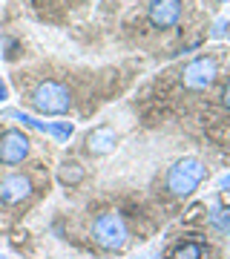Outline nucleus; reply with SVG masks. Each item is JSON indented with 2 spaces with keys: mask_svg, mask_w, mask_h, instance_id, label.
I'll return each mask as SVG.
<instances>
[{
  "mask_svg": "<svg viewBox=\"0 0 230 259\" xmlns=\"http://www.w3.org/2000/svg\"><path fill=\"white\" fill-rule=\"evenodd\" d=\"M204 176H207V167H204L202 158L184 156L167 170L164 187H167V193L173 196V199H187V196H193L196 190H199V185L204 182Z\"/></svg>",
  "mask_w": 230,
  "mask_h": 259,
  "instance_id": "f257e3e1",
  "label": "nucleus"
},
{
  "mask_svg": "<svg viewBox=\"0 0 230 259\" xmlns=\"http://www.w3.org/2000/svg\"><path fill=\"white\" fill-rule=\"evenodd\" d=\"M92 242L101 250H124L129 242L127 219L118 210H104L92 222Z\"/></svg>",
  "mask_w": 230,
  "mask_h": 259,
  "instance_id": "f03ea898",
  "label": "nucleus"
},
{
  "mask_svg": "<svg viewBox=\"0 0 230 259\" xmlns=\"http://www.w3.org/2000/svg\"><path fill=\"white\" fill-rule=\"evenodd\" d=\"M29 104H32L40 115H64V112H69V107H72V90H69L64 81L46 78V81H40L35 90H32Z\"/></svg>",
  "mask_w": 230,
  "mask_h": 259,
  "instance_id": "7ed1b4c3",
  "label": "nucleus"
},
{
  "mask_svg": "<svg viewBox=\"0 0 230 259\" xmlns=\"http://www.w3.org/2000/svg\"><path fill=\"white\" fill-rule=\"evenodd\" d=\"M216 78H219V64H216V58H210V55L193 58L181 72V83L187 90H207V87L216 83Z\"/></svg>",
  "mask_w": 230,
  "mask_h": 259,
  "instance_id": "20e7f679",
  "label": "nucleus"
},
{
  "mask_svg": "<svg viewBox=\"0 0 230 259\" xmlns=\"http://www.w3.org/2000/svg\"><path fill=\"white\" fill-rule=\"evenodd\" d=\"M32 153V141L23 130H3L0 133V164L18 167Z\"/></svg>",
  "mask_w": 230,
  "mask_h": 259,
  "instance_id": "39448f33",
  "label": "nucleus"
},
{
  "mask_svg": "<svg viewBox=\"0 0 230 259\" xmlns=\"http://www.w3.org/2000/svg\"><path fill=\"white\" fill-rule=\"evenodd\" d=\"M35 193V185H32V176L26 173H12V176L0 179V202L15 207V204H23L26 199H32Z\"/></svg>",
  "mask_w": 230,
  "mask_h": 259,
  "instance_id": "423d86ee",
  "label": "nucleus"
},
{
  "mask_svg": "<svg viewBox=\"0 0 230 259\" xmlns=\"http://www.w3.org/2000/svg\"><path fill=\"white\" fill-rule=\"evenodd\" d=\"M147 18L156 29H173L181 20V0H150Z\"/></svg>",
  "mask_w": 230,
  "mask_h": 259,
  "instance_id": "0eeeda50",
  "label": "nucleus"
},
{
  "mask_svg": "<svg viewBox=\"0 0 230 259\" xmlns=\"http://www.w3.org/2000/svg\"><path fill=\"white\" fill-rule=\"evenodd\" d=\"M115 144H118V133L112 127H95L83 139V147H86L89 156H107V153L115 150Z\"/></svg>",
  "mask_w": 230,
  "mask_h": 259,
  "instance_id": "6e6552de",
  "label": "nucleus"
},
{
  "mask_svg": "<svg viewBox=\"0 0 230 259\" xmlns=\"http://www.w3.org/2000/svg\"><path fill=\"white\" fill-rule=\"evenodd\" d=\"M86 176V170H83L81 161H75V158H64L61 167H58V182L64 187H78Z\"/></svg>",
  "mask_w": 230,
  "mask_h": 259,
  "instance_id": "1a4fd4ad",
  "label": "nucleus"
},
{
  "mask_svg": "<svg viewBox=\"0 0 230 259\" xmlns=\"http://www.w3.org/2000/svg\"><path fill=\"white\" fill-rule=\"evenodd\" d=\"M3 115L6 118H15V121H20L26 130H35V133H46V124L43 121H37L35 115H29V112H23V110H3Z\"/></svg>",
  "mask_w": 230,
  "mask_h": 259,
  "instance_id": "9d476101",
  "label": "nucleus"
},
{
  "mask_svg": "<svg viewBox=\"0 0 230 259\" xmlns=\"http://www.w3.org/2000/svg\"><path fill=\"white\" fill-rule=\"evenodd\" d=\"M72 133H75V127L69 121H52V124H46V136H52L55 141H69Z\"/></svg>",
  "mask_w": 230,
  "mask_h": 259,
  "instance_id": "9b49d317",
  "label": "nucleus"
},
{
  "mask_svg": "<svg viewBox=\"0 0 230 259\" xmlns=\"http://www.w3.org/2000/svg\"><path fill=\"white\" fill-rule=\"evenodd\" d=\"M204 248L202 245H196V242H184L181 248L173 253V259H202Z\"/></svg>",
  "mask_w": 230,
  "mask_h": 259,
  "instance_id": "f8f14e48",
  "label": "nucleus"
},
{
  "mask_svg": "<svg viewBox=\"0 0 230 259\" xmlns=\"http://www.w3.org/2000/svg\"><path fill=\"white\" fill-rule=\"evenodd\" d=\"M221 104H224V107L230 110V81L224 83V90H221Z\"/></svg>",
  "mask_w": 230,
  "mask_h": 259,
  "instance_id": "ddd939ff",
  "label": "nucleus"
},
{
  "mask_svg": "<svg viewBox=\"0 0 230 259\" xmlns=\"http://www.w3.org/2000/svg\"><path fill=\"white\" fill-rule=\"evenodd\" d=\"M9 98V87H6V81L0 78V101H6Z\"/></svg>",
  "mask_w": 230,
  "mask_h": 259,
  "instance_id": "4468645a",
  "label": "nucleus"
},
{
  "mask_svg": "<svg viewBox=\"0 0 230 259\" xmlns=\"http://www.w3.org/2000/svg\"><path fill=\"white\" fill-rule=\"evenodd\" d=\"M219 185H221V187H230V173H227V176H224V179H221Z\"/></svg>",
  "mask_w": 230,
  "mask_h": 259,
  "instance_id": "2eb2a0df",
  "label": "nucleus"
},
{
  "mask_svg": "<svg viewBox=\"0 0 230 259\" xmlns=\"http://www.w3.org/2000/svg\"><path fill=\"white\" fill-rule=\"evenodd\" d=\"M227 40H230V32H227Z\"/></svg>",
  "mask_w": 230,
  "mask_h": 259,
  "instance_id": "dca6fc26",
  "label": "nucleus"
}]
</instances>
